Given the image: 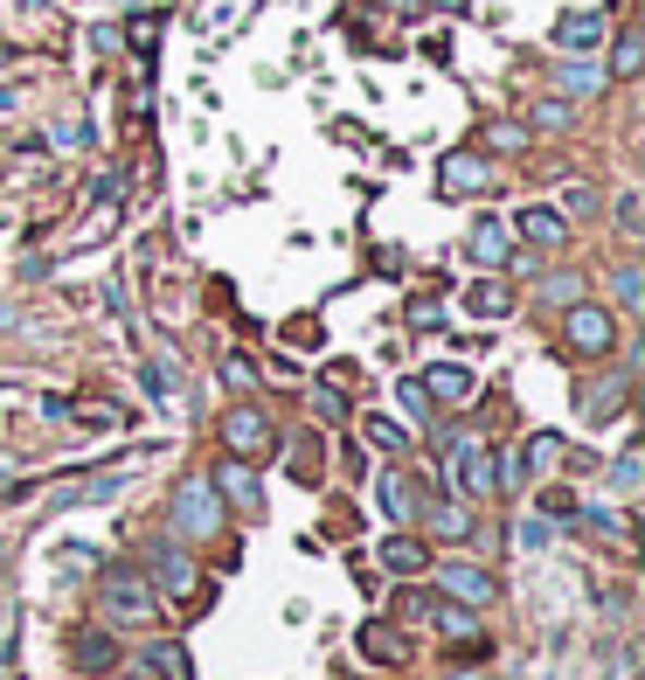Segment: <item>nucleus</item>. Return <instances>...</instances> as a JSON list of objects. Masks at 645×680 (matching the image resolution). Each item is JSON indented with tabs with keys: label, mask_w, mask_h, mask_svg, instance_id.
Here are the masks:
<instances>
[{
	"label": "nucleus",
	"mask_w": 645,
	"mask_h": 680,
	"mask_svg": "<svg viewBox=\"0 0 645 680\" xmlns=\"http://www.w3.org/2000/svg\"><path fill=\"white\" fill-rule=\"evenodd\" d=\"M154 604H160V591L139 570H111L105 576V618H111V626H146Z\"/></svg>",
	"instance_id": "1"
},
{
	"label": "nucleus",
	"mask_w": 645,
	"mask_h": 680,
	"mask_svg": "<svg viewBox=\"0 0 645 680\" xmlns=\"http://www.w3.org/2000/svg\"><path fill=\"white\" fill-rule=\"evenodd\" d=\"M216 521H222V507H216V486L187 479V486H181V500H174V527H181V542H202V535H216Z\"/></svg>",
	"instance_id": "2"
},
{
	"label": "nucleus",
	"mask_w": 645,
	"mask_h": 680,
	"mask_svg": "<svg viewBox=\"0 0 645 680\" xmlns=\"http://www.w3.org/2000/svg\"><path fill=\"white\" fill-rule=\"evenodd\" d=\"M222 438H230V451L236 459H264V451L278 445V430H271V417H264V410H230V417H222Z\"/></svg>",
	"instance_id": "3"
},
{
	"label": "nucleus",
	"mask_w": 645,
	"mask_h": 680,
	"mask_svg": "<svg viewBox=\"0 0 645 680\" xmlns=\"http://www.w3.org/2000/svg\"><path fill=\"white\" fill-rule=\"evenodd\" d=\"M569 348L611 354V348H618V319L604 313V306H569Z\"/></svg>",
	"instance_id": "4"
},
{
	"label": "nucleus",
	"mask_w": 645,
	"mask_h": 680,
	"mask_svg": "<svg viewBox=\"0 0 645 680\" xmlns=\"http://www.w3.org/2000/svg\"><path fill=\"white\" fill-rule=\"evenodd\" d=\"M451 494H465V500H486L492 494V459L479 445H459L451 451Z\"/></svg>",
	"instance_id": "5"
},
{
	"label": "nucleus",
	"mask_w": 645,
	"mask_h": 680,
	"mask_svg": "<svg viewBox=\"0 0 645 680\" xmlns=\"http://www.w3.org/2000/svg\"><path fill=\"white\" fill-rule=\"evenodd\" d=\"M438 583L465 604V611H479V604L492 597V576H486V570H472V562H451V570H438Z\"/></svg>",
	"instance_id": "6"
},
{
	"label": "nucleus",
	"mask_w": 645,
	"mask_h": 680,
	"mask_svg": "<svg viewBox=\"0 0 645 680\" xmlns=\"http://www.w3.org/2000/svg\"><path fill=\"white\" fill-rule=\"evenodd\" d=\"M556 42L562 49H597L604 42V14L597 8H569L562 22H556Z\"/></svg>",
	"instance_id": "7"
},
{
	"label": "nucleus",
	"mask_w": 645,
	"mask_h": 680,
	"mask_svg": "<svg viewBox=\"0 0 645 680\" xmlns=\"http://www.w3.org/2000/svg\"><path fill=\"white\" fill-rule=\"evenodd\" d=\"M438 187H445V195H479V187H486V160L479 154H451Z\"/></svg>",
	"instance_id": "8"
},
{
	"label": "nucleus",
	"mask_w": 645,
	"mask_h": 680,
	"mask_svg": "<svg viewBox=\"0 0 645 680\" xmlns=\"http://www.w3.org/2000/svg\"><path fill=\"white\" fill-rule=\"evenodd\" d=\"M424 396H438V403H465V396H472V375L459 362H438V368L424 375Z\"/></svg>",
	"instance_id": "9"
},
{
	"label": "nucleus",
	"mask_w": 645,
	"mask_h": 680,
	"mask_svg": "<svg viewBox=\"0 0 645 680\" xmlns=\"http://www.w3.org/2000/svg\"><path fill=\"white\" fill-rule=\"evenodd\" d=\"M514 230H521L527 243H562V236H569V222H562L556 209H521V216H514Z\"/></svg>",
	"instance_id": "10"
},
{
	"label": "nucleus",
	"mask_w": 645,
	"mask_h": 680,
	"mask_svg": "<svg viewBox=\"0 0 645 680\" xmlns=\"http://www.w3.org/2000/svg\"><path fill=\"white\" fill-rule=\"evenodd\" d=\"M139 673H154V680H187V653L160 639V646H146V653H139Z\"/></svg>",
	"instance_id": "11"
},
{
	"label": "nucleus",
	"mask_w": 645,
	"mask_h": 680,
	"mask_svg": "<svg viewBox=\"0 0 645 680\" xmlns=\"http://www.w3.org/2000/svg\"><path fill=\"white\" fill-rule=\"evenodd\" d=\"M362 653L382 659V667H395V659H403V632L395 626H362Z\"/></svg>",
	"instance_id": "12"
},
{
	"label": "nucleus",
	"mask_w": 645,
	"mask_h": 680,
	"mask_svg": "<svg viewBox=\"0 0 645 680\" xmlns=\"http://www.w3.org/2000/svg\"><path fill=\"white\" fill-rule=\"evenodd\" d=\"M472 257H486V264H507V230L492 216L472 222Z\"/></svg>",
	"instance_id": "13"
},
{
	"label": "nucleus",
	"mask_w": 645,
	"mask_h": 680,
	"mask_svg": "<svg viewBox=\"0 0 645 680\" xmlns=\"http://www.w3.org/2000/svg\"><path fill=\"white\" fill-rule=\"evenodd\" d=\"M222 494H230L236 507H243V514H257V479H251V465H222Z\"/></svg>",
	"instance_id": "14"
},
{
	"label": "nucleus",
	"mask_w": 645,
	"mask_h": 680,
	"mask_svg": "<svg viewBox=\"0 0 645 680\" xmlns=\"http://www.w3.org/2000/svg\"><path fill=\"white\" fill-rule=\"evenodd\" d=\"M465 306H472V313H486V319H500L507 306H514V292H507L500 278H486V286H472V292H465Z\"/></svg>",
	"instance_id": "15"
},
{
	"label": "nucleus",
	"mask_w": 645,
	"mask_h": 680,
	"mask_svg": "<svg viewBox=\"0 0 645 680\" xmlns=\"http://www.w3.org/2000/svg\"><path fill=\"white\" fill-rule=\"evenodd\" d=\"M154 570H160V583H167L174 597H187V591H195V570H187V562H181L174 549H154Z\"/></svg>",
	"instance_id": "16"
},
{
	"label": "nucleus",
	"mask_w": 645,
	"mask_h": 680,
	"mask_svg": "<svg viewBox=\"0 0 645 680\" xmlns=\"http://www.w3.org/2000/svg\"><path fill=\"white\" fill-rule=\"evenodd\" d=\"M562 90H569V98H597V90H604V70L597 63H569L562 70Z\"/></svg>",
	"instance_id": "17"
},
{
	"label": "nucleus",
	"mask_w": 645,
	"mask_h": 680,
	"mask_svg": "<svg viewBox=\"0 0 645 680\" xmlns=\"http://www.w3.org/2000/svg\"><path fill=\"white\" fill-rule=\"evenodd\" d=\"M382 562L395 576H416V570H424V549H416V542H382Z\"/></svg>",
	"instance_id": "18"
},
{
	"label": "nucleus",
	"mask_w": 645,
	"mask_h": 680,
	"mask_svg": "<svg viewBox=\"0 0 645 680\" xmlns=\"http://www.w3.org/2000/svg\"><path fill=\"white\" fill-rule=\"evenodd\" d=\"M638 63H645V42H638V35H624V42L611 49V70H618V77H638Z\"/></svg>",
	"instance_id": "19"
},
{
	"label": "nucleus",
	"mask_w": 645,
	"mask_h": 680,
	"mask_svg": "<svg viewBox=\"0 0 645 680\" xmlns=\"http://www.w3.org/2000/svg\"><path fill=\"white\" fill-rule=\"evenodd\" d=\"M368 438L382 445V451H403V445H410V430L395 424V417H368Z\"/></svg>",
	"instance_id": "20"
},
{
	"label": "nucleus",
	"mask_w": 645,
	"mask_h": 680,
	"mask_svg": "<svg viewBox=\"0 0 645 680\" xmlns=\"http://www.w3.org/2000/svg\"><path fill=\"white\" fill-rule=\"evenodd\" d=\"M430 527H438V535H472V521L459 514V507H430V514H424Z\"/></svg>",
	"instance_id": "21"
},
{
	"label": "nucleus",
	"mask_w": 645,
	"mask_h": 680,
	"mask_svg": "<svg viewBox=\"0 0 645 680\" xmlns=\"http://www.w3.org/2000/svg\"><path fill=\"white\" fill-rule=\"evenodd\" d=\"M111 659H119V653H111L105 639H84V646H77V667H90V673H105Z\"/></svg>",
	"instance_id": "22"
},
{
	"label": "nucleus",
	"mask_w": 645,
	"mask_h": 680,
	"mask_svg": "<svg viewBox=\"0 0 645 680\" xmlns=\"http://www.w3.org/2000/svg\"><path fill=\"white\" fill-rule=\"evenodd\" d=\"M486 146H500V154H514V146H527V132H521V125H492V132H486Z\"/></svg>",
	"instance_id": "23"
},
{
	"label": "nucleus",
	"mask_w": 645,
	"mask_h": 680,
	"mask_svg": "<svg viewBox=\"0 0 645 680\" xmlns=\"http://www.w3.org/2000/svg\"><path fill=\"white\" fill-rule=\"evenodd\" d=\"M611 486H618V494H632V486H638V451H624V459H618V472H611Z\"/></svg>",
	"instance_id": "24"
},
{
	"label": "nucleus",
	"mask_w": 645,
	"mask_h": 680,
	"mask_svg": "<svg viewBox=\"0 0 645 680\" xmlns=\"http://www.w3.org/2000/svg\"><path fill=\"white\" fill-rule=\"evenodd\" d=\"M514 535H521V549H541V542H548V521H535V514H527V521L514 527Z\"/></svg>",
	"instance_id": "25"
},
{
	"label": "nucleus",
	"mask_w": 645,
	"mask_h": 680,
	"mask_svg": "<svg viewBox=\"0 0 645 680\" xmlns=\"http://www.w3.org/2000/svg\"><path fill=\"white\" fill-rule=\"evenodd\" d=\"M382 507H389V514H410V494H403V479H382Z\"/></svg>",
	"instance_id": "26"
},
{
	"label": "nucleus",
	"mask_w": 645,
	"mask_h": 680,
	"mask_svg": "<svg viewBox=\"0 0 645 680\" xmlns=\"http://www.w3.org/2000/svg\"><path fill=\"white\" fill-rule=\"evenodd\" d=\"M618 299H624V306H638V271H632V264L618 271Z\"/></svg>",
	"instance_id": "27"
},
{
	"label": "nucleus",
	"mask_w": 645,
	"mask_h": 680,
	"mask_svg": "<svg viewBox=\"0 0 645 680\" xmlns=\"http://www.w3.org/2000/svg\"><path fill=\"white\" fill-rule=\"evenodd\" d=\"M438 8H445V14H459V8H472V0H438Z\"/></svg>",
	"instance_id": "28"
}]
</instances>
